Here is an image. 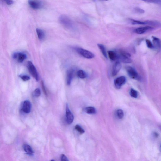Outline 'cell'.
Masks as SVG:
<instances>
[{"label":"cell","instance_id":"cell-36","mask_svg":"<svg viewBox=\"0 0 161 161\" xmlns=\"http://www.w3.org/2000/svg\"><path fill=\"white\" fill-rule=\"evenodd\" d=\"M160 148H161V145H160Z\"/></svg>","mask_w":161,"mask_h":161},{"label":"cell","instance_id":"cell-30","mask_svg":"<svg viewBox=\"0 0 161 161\" xmlns=\"http://www.w3.org/2000/svg\"><path fill=\"white\" fill-rule=\"evenodd\" d=\"M42 90H43V91L44 92V93H45V94H46V95L47 92H46V89H45V85H44V83L43 81L42 82Z\"/></svg>","mask_w":161,"mask_h":161},{"label":"cell","instance_id":"cell-10","mask_svg":"<svg viewBox=\"0 0 161 161\" xmlns=\"http://www.w3.org/2000/svg\"><path fill=\"white\" fill-rule=\"evenodd\" d=\"M153 29V27L150 26H146L145 27H140V28L136 29L135 30V32L137 34H143Z\"/></svg>","mask_w":161,"mask_h":161},{"label":"cell","instance_id":"cell-15","mask_svg":"<svg viewBox=\"0 0 161 161\" xmlns=\"http://www.w3.org/2000/svg\"><path fill=\"white\" fill-rule=\"evenodd\" d=\"M23 148L24 151L27 154L29 155H33V151L31 147L28 144H24L23 145Z\"/></svg>","mask_w":161,"mask_h":161},{"label":"cell","instance_id":"cell-7","mask_svg":"<svg viewBox=\"0 0 161 161\" xmlns=\"http://www.w3.org/2000/svg\"><path fill=\"white\" fill-rule=\"evenodd\" d=\"M13 59H17L18 61L20 63L23 62L26 58L27 56L25 54L22 52H16L13 55Z\"/></svg>","mask_w":161,"mask_h":161},{"label":"cell","instance_id":"cell-27","mask_svg":"<svg viewBox=\"0 0 161 161\" xmlns=\"http://www.w3.org/2000/svg\"><path fill=\"white\" fill-rule=\"evenodd\" d=\"M41 91L39 88H37L34 91V95L35 97H38L41 95Z\"/></svg>","mask_w":161,"mask_h":161},{"label":"cell","instance_id":"cell-1","mask_svg":"<svg viewBox=\"0 0 161 161\" xmlns=\"http://www.w3.org/2000/svg\"><path fill=\"white\" fill-rule=\"evenodd\" d=\"M116 53L117 55V59L123 63H130L133 61L130 58L131 55L126 51L120 49Z\"/></svg>","mask_w":161,"mask_h":161},{"label":"cell","instance_id":"cell-19","mask_svg":"<svg viewBox=\"0 0 161 161\" xmlns=\"http://www.w3.org/2000/svg\"><path fill=\"white\" fill-rule=\"evenodd\" d=\"M131 23L133 25H148V22L147 21L146 22H141V21L134 20H131Z\"/></svg>","mask_w":161,"mask_h":161},{"label":"cell","instance_id":"cell-35","mask_svg":"<svg viewBox=\"0 0 161 161\" xmlns=\"http://www.w3.org/2000/svg\"><path fill=\"white\" fill-rule=\"evenodd\" d=\"M54 161V160H51V161Z\"/></svg>","mask_w":161,"mask_h":161},{"label":"cell","instance_id":"cell-32","mask_svg":"<svg viewBox=\"0 0 161 161\" xmlns=\"http://www.w3.org/2000/svg\"><path fill=\"white\" fill-rule=\"evenodd\" d=\"M136 10H137V11L138 12H139V13H144V12H145L144 10L140 8H138L136 9Z\"/></svg>","mask_w":161,"mask_h":161},{"label":"cell","instance_id":"cell-4","mask_svg":"<svg viewBox=\"0 0 161 161\" xmlns=\"http://www.w3.org/2000/svg\"><path fill=\"white\" fill-rule=\"evenodd\" d=\"M28 67L30 74L37 81H38L39 80V77L37 70L32 62L30 61H28Z\"/></svg>","mask_w":161,"mask_h":161},{"label":"cell","instance_id":"cell-33","mask_svg":"<svg viewBox=\"0 0 161 161\" xmlns=\"http://www.w3.org/2000/svg\"><path fill=\"white\" fill-rule=\"evenodd\" d=\"M154 135L155 137H157L159 136V135L158 133L156 132H154Z\"/></svg>","mask_w":161,"mask_h":161},{"label":"cell","instance_id":"cell-20","mask_svg":"<svg viewBox=\"0 0 161 161\" xmlns=\"http://www.w3.org/2000/svg\"><path fill=\"white\" fill-rule=\"evenodd\" d=\"M85 110L86 113L90 114H95L96 112V110L95 108L92 106H89L86 108Z\"/></svg>","mask_w":161,"mask_h":161},{"label":"cell","instance_id":"cell-25","mask_svg":"<svg viewBox=\"0 0 161 161\" xmlns=\"http://www.w3.org/2000/svg\"><path fill=\"white\" fill-rule=\"evenodd\" d=\"M146 42L147 46L148 47V48H150V49L154 48L153 44L150 41V40H148V39H146Z\"/></svg>","mask_w":161,"mask_h":161},{"label":"cell","instance_id":"cell-12","mask_svg":"<svg viewBox=\"0 0 161 161\" xmlns=\"http://www.w3.org/2000/svg\"><path fill=\"white\" fill-rule=\"evenodd\" d=\"M121 68V65L120 62L117 61L114 64L112 67V74L113 76L116 75Z\"/></svg>","mask_w":161,"mask_h":161},{"label":"cell","instance_id":"cell-16","mask_svg":"<svg viewBox=\"0 0 161 161\" xmlns=\"http://www.w3.org/2000/svg\"><path fill=\"white\" fill-rule=\"evenodd\" d=\"M108 54L109 58L112 61H115L117 59V55L116 52L113 51H108Z\"/></svg>","mask_w":161,"mask_h":161},{"label":"cell","instance_id":"cell-21","mask_svg":"<svg viewBox=\"0 0 161 161\" xmlns=\"http://www.w3.org/2000/svg\"><path fill=\"white\" fill-rule=\"evenodd\" d=\"M77 75L78 77L82 79H84L86 78V73L83 70H79L77 73Z\"/></svg>","mask_w":161,"mask_h":161},{"label":"cell","instance_id":"cell-26","mask_svg":"<svg viewBox=\"0 0 161 161\" xmlns=\"http://www.w3.org/2000/svg\"><path fill=\"white\" fill-rule=\"evenodd\" d=\"M19 77L23 80V81H26L27 80H29L30 78V77L26 75H20L19 76Z\"/></svg>","mask_w":161,"mask_h":161},{"label":"cell","instance_id":"cell-22","mask_svg":"<svg viewBox=\"0 0 161 161\" xmlns=\"http://www.w3.org/2000/svg\"><path fill=\"white\" fill-rule=\"evenodd\" d=\"M130 95L133 98H137L138 97V92L134 89H131L130 91Z\"/></svg>","mask_w":161,"mask_h":161},{"label":"cell","instance_id":"cell-29","mask_svg":"<svg viewBox=\"0 0 161 161\" xmlns=\"http://www.w3.org/2000/svg\"><path fill=\"white\" fill-rule=\"evenodd\" d=\"M146 2L150 3H154L161 4V1H145Z\"/></svg>","mask_w":161,"mask_h":161},{"label":"cell","instance_id":"cell-28","mask_svg":"<svg viewBox=\"0 0 161 161\" xmlns=\"http://www.w3.org/2000/svg\"><path fill=\"white\" fill-rule=\"evenodd\" d=\"M61 161H69L66 156L63 154H62L61 156Z\"/></svg>","mask_w":161,"mask_h":161},{"label":"cell","instance_id":"cell-8","mask_svg":"<svg viewBox=\"0 0 161 161\" xmlns=\"http://www.w3.org/2000/svg\"><path fill=\"white\" fill-rule=\"evenodd\" d=\"M66 113L67 122L71 124L73 122L74 117L73 115L70 110L68 105L67 104L66 108Z\"/></svg>","mask_w":161,"mask_h":161},{"label":"cell","instance_id":"cell-9","mask_svg":"<svg viewBox=\"0 0 161 161\" xmlns=\"http://www.w3.org/2000/svg\"><path fill=\"white\" fill-rule=\"evenodd\" d=\"M30 7L35 10H38L41 8L42 7V3L40 1H28Z\"/></svg>","mask_w":161,"mask_h":161},{"label":"cell","instance_id":"cell-2","mask_svg":"<svg viewBox=\"0 0 161 161\" xmlns=\"http://www.w3.org/2000/svg\"><path fill=\"white\" fill-rule=\"evenodd\" d=\"M61 24L66 28L72 29L74 28L73 23L70 18L66 15H62L59 17Z\"/></svg>","mask_w":161,"mask_h":161},{"label":"cell","instance_id":"cell-34","mask_svg":"<svg viewBox=\"0 0 161 161\" xmlns=\"http://www.w3.org/2000/svg\"><path fill=\"white\" fill-rule=\"evenodd\" d=\"M159 127H160V128L161 130V125L160 126H159Z\"/></svg>","mask_w":161,"mask_h":161},{"label":"cell","instance_id":"cell-3","mask_svg":"<svg viewBox=\"0 0 161 161\" xmlns=\"http://www.w3.org/2000/svg\"><path fill=\"white\" fill-rule=\"evenodd\" d=\"M76 51L80 55L88 59H91L95 57V55L91 52L82 48H76Z\"/></svg>","mask_w":161,"mask_h":161},{"label":"cell","instance_id":"cell-13","mask_svg":"<svg viewBox=\"0 0 161 161\" xmlns=\"http://www.w3.org/2000/svg\"><path fill=\"white\" fill-rule=\"evenodd\" d=\"M153 45L154 48L156 50H160L161 47V42L160 39L158 38L152 36Z\"/></svg>","mask_w":161,"mask_h":161},{"label":"cell","instance_id":"cell-17","mask_svg":"<svg viewBox=\"0 0 161 161\" xmlns=\"http://www.w3.org/2000/svg\"><path fill=\"white\" fill-rule=\"evenodd\" d=\"M38 38L39 40H42L45 37V34L43 30L37 28L36 30Z\"/></svg>","mask_w":161,"mask_h":161},{"label":"cell","instance_id":"cell-24","mask_svg":"<svg viewBox=\"0 0 161 161\" xmlns=\"http://www.w3.org/2000/svg\"><path fill=\"white\" fill-rule=\"evenodd\" d=\"M75 128L76 130L79 132L80 134H83L84 133L85 131L80 126L78 125H77L75 127Z\"/></svg>","mask_w":161,"mask_h":161},{"label":"cell","instance_id":"cell-14","mask_svg":"<svg viewBox=\"0 0 161 161\" xmlns=\"http://www.w3.org/2000/svg\"><path fill=\"white\" fill-rule=\"evenodd\" d=\"M74 71L73 69H71L68 71L67 77V83L68 85H70L73 77Z\"/></svg>","mask_w":161,"mask_h":161},{"label":"cell","instance_id":"cell-23","mask_svg":"<svg viewBox=\"0 0 161 161\" xmlns=\"http://www.w3.org/2000/svg\"><path fill=\"white\" fill-rule=\"evenodd\" d=\"M117 116L120 119H121L124 116V112L121 109H119L117 111Z\"/></svg>","mask_w":161,"mask_h":161},{"label":"cell","instance_id":"cell-6","mask_svg":"<svg viewBox=\"0 0 161 161\" xmlns=\"http://www.w3.org/2000/svg\"><path fill=\"white\" fill-rule=\"evenodd\" d=\"M126 78L123 76L119 77L115 79L114 81L115 87L117 89H120L126 82Z\"/></svg>","mask_w":161,"mask_h":161},{"label":"cell","instance_id":"cell-31","mask_svg":"<svg viewBox=\"0 0 161 161\" xmlns=\"http://www.w3.org/2000/svg\"><path fill=\"white\" fill-rule=\"evenodd\" d=\"M5 2L7 5H10L13 3V1H7Z\"/></svg>","mask_w":161,"mask_h":161},{"label":"cell","instance_id":"cell-18","mask_svg":"<svg viewBox=\"0 0 161 161\" xmlns=\"http://www.w3.org/2000/svg\"><path fill=\"white\" fill-rule=\"evenodd\" d=\"M97 45H98V48H99L103 55L106 58H107V52H106V48L104 45L102 44H98Z\"/></svg>","mask_w":161,"mask_h":161},{"label":"cell","instance_id":"cell-11","mask_svg":"<svg viewBox=\"0 0 161 161\" xmlns=\"http://www.w3.org/2000/svg\"><path fill=\"white\" fill-rule=\"evenodd\" d=\"M31 104L29 101L26 100L24 102L22 107L23 111L26 113H29L31 112Z\"/></svg>","mask_w":161,"mask_h":161},{"label":"cell","instance_id":"cell-5","mask_svg":"<svg viewBox=\"0 0 161 161\" xmlns=\"http://www.w3.org/2000/svg\"><path fill=\"white\" fill-rule=\"evenodd\" d=\"M126 70L128 75L132 78L138 80H141L140 77L137 72L131 66H127L126 68Z\"/></svg>","mask_w":161,"mask_h":161}]
</instances>
